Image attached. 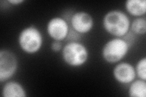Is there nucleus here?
I'll return each mask as SVG.
<instances>
[{
	"mask_svg": "<svg viewBox=\"0 0 146 97\" xmlns=\"http://www.w3.org/2000/svg\"><path fill=\"white\" fill-rule=\"evenodd\" d=\"M131 21L126 13L119 9L107 12L103 17L102 26L108 34L122 38L130 30Z\"/></svg>",
	"mask_w": 146,
	"mask_h": 97,
	"instance_id": "nucleus-1",
	"label": "nucleus"
},
{
	"mask_svg": "<svg viewBox=\"0 0 146 97\" xmlns=\"http://www.w3.org/2000/svg\"><path fill=\"white\" fill-rule=\"evenodd\" d=\"M18 43L25 53L29 55L36 53L41 50L43 44L42 33L34 25L27 26L19 33Z\"/></svg>",
	"mask_w": 146,
	"mask_h": 97,
	"instance_id": "nucleus-2",
	"label": "nucleus"
},
{
	"mask_svg": "<svg viewBox=\"0 0 146 97\" xmlns=\"http://www.w3.org/2000/svg\"><path fill=\"white\" fill-rule=\"evenodd\" d=\"M62 57L68 66L72 67L83 66L89 58V50L80 41H70L63 46Z\"/></svg>",
	"mask_w": 146,
	"mask_h": 97,
	"instance_id": "nucleus-3",
	"label": "nucleus"
},
{
	"mask_svg": "<svg viewBox=\"0 0 146 97\" xmlns=\"http://www.w3.org/2000/svg\"><path fill=\"white\" fill-rule=\"evenodd\" d=\"M131 46L122 38L115 37L108 40L102 49V57L108 63H116L124 59Z\"/></svg>",
	"mask_w": 146,
	"mask_h": 97,
	"instance_id": "nucleus-4",
	"label": "nucleus"
},
{
	"mask_svg": "<svg viewBox=\"0 0 146 97\" xmlns=\"http://www.w3.org/2000/svg\"><path fill=\"white\" fill-rule=\"evenodd\" d=\"M18 67L16 55L9 50H0V82L10 80L16 73Z\"/></svg>",
	"mask_w": 146,
	"mask_h": 97,
	"instance_id": "nucleus-5",
	"label": "nucleus"
},
{
	"mask_svg": "<svg viewBox=\"0 0 146 97\" xmlns=\"http://www.w3.org/2000/svg\"><path fill=\"white\" fill-rule=\"evenodd\" d=\"M70 26L69 21L62 16L51 18L46 24V32L49 37L55 41H63L66 39Z\"/></svg>",
	"mask_w": 146,
	"mask_h": 97,
	"instance_id": "nucleus-6",
	"label": "nucleus"
},
{
	"mask_svg": "<svg viewBox=\"0 0 146 97\" xmlns=\"http://www.w3.org/2000/svg\"><path fill=\"white\" fill-rule=\"evenodd\" d=\"M71 27L80 35L88 34L92 30L94 25V18L86 11L73 13L69 21Z\"/></svg>",
	"mask_w": 146,
	"mask_h": 97,
	"instance_id": "nucleus-7",
	"label": "nucleus"
},
{
	"mask_svg": "<svg viewBox=\"0 0 146 97\" xmlns=\"http://www.w3.org/2000/svg\"><path fill=\"white\" fill-rule=\"evenodd\" d=\"M115 80L122 84H129L136 78L135 67L127 62H119L113 69Z\"/></svg>",
	"mask_w": 146,
	"mask_h": 97,
	"instance_id": "nucleus-8",
	"label": "nucleus"
},
{
	"mask_svg": "<svg viewBox=\"0 0 146 97\" xmlns=\"http://www.w3.org/2000/svg\"><path fill=\"white\" fill-rule=\"evenodd\" d=\"M3 97H26L27 92L20 82L14 80L6 81L1 90Z\"/></svg>",
	"mask_w": 146,
	"mask_h": 97,
	"instance_id": "nucleus-9",
	"label": "nucleus"
},
{
	"mask_svg": "<svg viewBox=\"0 0 146 97\" xmlns=\"http://www.w3.org/2000/svg\"><path fill=\"white\" fill-rule=\"evenodd\" d=\"M124 6L127 13L136 18L142 17L146 13L145 0H127Z\"/></svg>",
	"mask_w": 146,
	"mask_h": 97,
	"instance_id": "nucleus-10",
	"label": "nucleus"
},
{
	"mask_svg": "<svg viewBox=\"0 0 146 97\" xmlns=\"http://www.w3.org/2000/svg\"><path fill=\"white\" fill-rule=\"evenodd\" d=\"M128 95L130 97H145L146 81L139 78L130 83Z\"/></svg>",
	"mask_w": 146,
	"mask_h": 97,
	"instance_id": "nucleus-11",
	"label": "nucleus"
},
{
	"mask_svg": "<svg viewBox=\"0 0 146 97\" xmlns=\"http://www.w3.org/2000/svg\"><path fill=\"white\" fill-rule=\"evenodd\" d=\"M130 30L136 35H145L146 32V20L144 16L136 18L131 22Z\"/></svg>",
	"mask_w": 146,
	"mask_h": 97,
	"instance_id": "nucleus-12",
	"label": "nucleus"
},
{
	"mask_svg": "<svg viewBox=\"0 0 146 97\" xmlns=\"http://www.w3.org/2000/svg\"><path fill=\"white\" fill-rule=\"evenodd\" d=\"M136 77L139 79L146 81V57L140 58L136 63L135 67Z\"/></svg>",
	"mask_w": 146,
	"mask_h": 97,
	"instance_id": "nucleus-13",
	"label": "nucleus"
},
{
	"mask_svg": "<svg viewBox=\"0 0 146 97\" xmlns=\"http://www.w3.org/2000/svg\"><path fill=\"white\" fill-rule=\"evenodd\" d=\"M81 36L82 35L77 33V32H76L74 30H73L71 27L66 40L68 42H70V41H80Z\"/></svg>",
	"mask_w": 146,
	"mask_h": 97,
	"instance_id": "nucleus-14",
	"label": "nucleus"
},
{
	"mask_svg": "<svg viewBox=\"0 0 146 97\" xmlns=\"http://www.w3.org/2000/svg\"><path fill=\"white\" fill-rule=\"evenodd\" d=\"M62 41L54 40L51 44V49L54 52H58L61 51L63 49Z\"/></svg>",
	"mask_w": 146,
	"mask_h": 97,
	"instance_id": "nucleus-15",
	"label": "nucleus"
},
{
	"mask_svg": "<svg viewBox=\"0 0 146 97\" xmlns=\"http://www.w3.org/2000/svg\"><path fill=\"white\" fill-rule=\"evenodd\" d=\"M7 2L12 5H18V4L24 3L25 1L24 0H7Z\"/></svg>",
	"mask_w": 146,
	"mask_h": 97,
	"instance_id": "nucleus-16",
	"label": "nucleus"
}]
</instances>
